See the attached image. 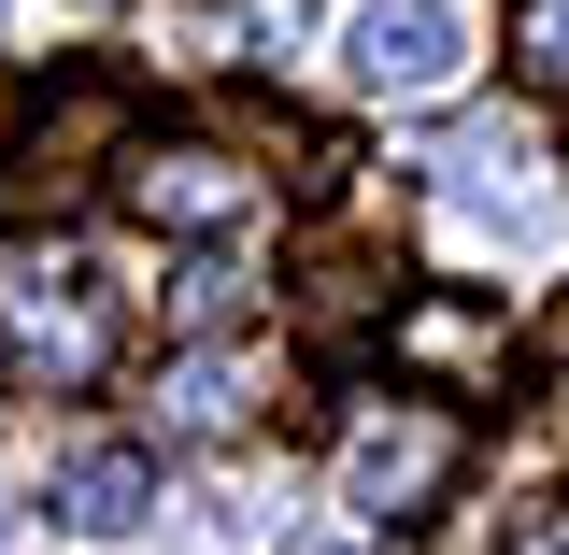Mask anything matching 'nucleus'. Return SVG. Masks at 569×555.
<instances>
[{"label":"nucleus","instance_id":"nucleus-8","mask_svg":"<svg viewBox=\"0 0 569 555\" xmlns=\"http://www.w3.org/2000/svg\"><path fill=\"white\" fill-rule=\"evenodd\" d=\"M157 414L171 427H242L257 414V370H242V356H186V370L157 385Z\"/></svg>","mask_w":569,"mask_h":555},{"label":"nucleus","instance_id":"nucleus-5","mask_svg":"<svg viewBox=\"0 0 569 555\" xmlns=\"http://www.w3.org/2000/svg\"><path fill=\"white\" fill-rule=\"evenodd\" d=\"M456 58H470V14L456 0H370L356 14V86H385V100L456 86Z\"/></svg>","mask_w":569,"mask_h":555},{"label":"nucleus","instance_id":"nucleus-2","mask_svg":"<svg viewBox=\"0 0 569 555\" xmlns=\"http://www.w3.org/2000/svg\"><path fill=\"white\" fill-rule=\"evenodd\" d=\"M129 142H142L129 86H71V100H43V129H29V157H14V200H29V214H71L100 171H129Z\"/></svg>","mask_w":569,"mask_h":555},{"label":"nucleus","instance_id":"nucleus-6","mask_svg":"<svg viewBox=\"0 0 569 555\" xmlns=\"http://www.w3.org/2000/svg\"><path fill=\"white\" fill-rule=\"evenodd\" d=\"M441 470H456V414H370L342 456L356 513H399V498H441Z\"/></svg>","mask_w":569,"mask_h":555},{"label":"nucleus","instance_id":"nucleus-9","mask_svg":"<svg viewBox=\"0 0 569 555\" xmlns=\"http://www.w3.org/2000/svg\"><path fill=\"white\" fill-rule=\"evenodd\" d=\"M512 43H527L541 86H569V0H527V29H512Z\"/></svg>","mask_w":569,"mask_h":555},{"label":"nucleus","instance_id":"nucleus-11","mask_svg":"<svg viewBox=\"0 0 569 555\" xmlns=\"http://www.w3.org/2000/svg\"><path fill=\"white\" fill-rule=\"evenodd\" d=\"M14 142H29V100H14V86H0V171H14Z\"/></svg>","mask_w":569,"mask_h":555},{"label":"nucleus","instance_id":"nucleus-7","mask_svg":"<svg viewBox=\"0 0 569 555\" xmlns=\"http://www.w3.org/2000/svg\"><path fill=\"white\" fill-rule=\"evenodd\" d=\"M142 513H157V456H142V442H86L58 470V527H86V542H114Z\"/></svg>","mask_w":569,"mask_h":555},{"label":"nucleus","instance_id":"nucleus-4","mask_svg":"<svg viewBox=\"0 0 569 555\" xmlns=\"http://www.w3.org/2000/svg\"><path fill=\"white\" fill-rule=\"evenodd\" d=\"M129 214L142 228H186V242H228L242 214H257V171L228 157V142H129Z\"/></svg>","mask_w":569,"mask_h":555},{"label":"nucleus","instance_id":"nucleus-1","mask_svg":"<svg viewBox=\"0 0 569 555\" xmlns=\"http://www.w3.org/2000/svg\"><path fill=\"white\" fill-rule=\"evenodd\" d=\"M0 343L29 385H86L100 370V285L71 242H0Z\"/></svg>","mask_w":569,"mask_h":555},{"label":"nucleus","instance_id":"nucleus-10","mask_svg":"<svg viewBox=\"0 0 569 555\" xmlns=\"http://www.w3.org/2000/svg\"><path fill=\"white\" fill-rule=\"evenodd\" d=\"M413 555H498V513H485V498H456V513H441Z\"/></svg>","mask_w":569,"mask_h":555},{"label":"nucleus","instance_id":"nucleus-3","mask_svg":"<svg viewBox=\"0 0 569 555\" xmlns=\"http://www.w3.org/2000/svg\"><path fill=\"white\" fill-rule=\"evenodd\" d=\"M385 356H399L413 385H441V399H485L498 370H512V314L470 299V285H427V299L385 314Z\"/></svg>","mask_w":569,"mask_h":555}]
</instances>
